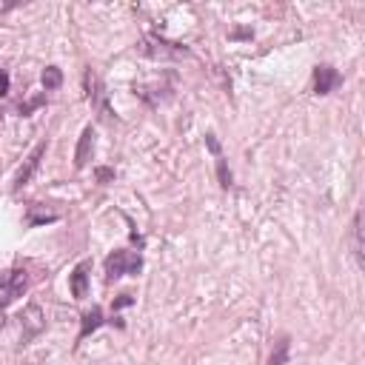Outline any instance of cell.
I'll return each instance as SVG.
<instances>
[{
	"mask_svg": "<svg viewBox=\"0 0 365 365\" xmlns=\"http://www.w3.org/2000/svg\"><path fill=\"white\" fill-rule=\"evenodd\" d=\"M94 155V129L86 126L83 134H80V140H78V148H74V166L78 168H86L89 160Z\"/></svg>",
	"mask_w": 365,
	"mask_h": 365,
	"instance_id": "obj_8",
	"label": "cell"
},
{
	"mask_svg": "<svg viewBox=\"0 0 365 365\" xmlns=\"http://www.w3.org/2000/svg\"><path fill=\"white\" fill-rule=\"evenodd\" d=\"M206 143H208V148H211V155L220 157V143H217V137H214V131L206 134Z\"/></svg>",
	"mask_w": 365,
	"mask_h": 365,
	"instance_id": "obj_16",
	"label": "cell"
},
{
	"mask_svg": "<svg viewBox=\"0 0 365 365\" xmlns=\"http://www.w3.org/2000/svg\"><path fill=\"white\" fill-rule=\"evenodd\" d=\"M89 272H91V263L89 260L74 265V272L69 277V288H71V297L74 300H86L89 297Z\"/></svg>",
	"mask_w": 365,
	"mask_h": 365,
	"instance_id": "obj_6",
	"label": "cell"
},
{
	"mask_svg": "<svg viewBox=\"0 0 365 365\" xmlns=\"http://www.w3.org/2000/svg\"><path fill=\"white\" fill-rule=\"evenodd\" d=\"M21 325H23V340H26V342L41 334V331L46 329V314H43L41 305H37V302H29L26 309H23V314H21Z\"/></svg>",
	"mask_w": 365,
	"mask_h": 365,
	"instance_id": "obj_3",
	"label": "cell"
},
{
	"mask_svg": "<svg viewBox=\"0 0 365 365\" xmlns=\"http://www.w3.org/2000/svg\"><path fill=\"white\" fill-rule=\"evenodd\" d=\"M103 325V311L98 309V305H94L91 311H86L83 314V322H80V334H78V340H86L91 331H98Z\"/></svg>",
	"mask_w": 365,
	"mask_h": 365,
	"instance_id": "obj_10",
	"label": "cell"
},
{
	"mask_svg": "<svg viewBox=\"0 0 365 365\" xmlns=\"http://www.w3.org/2000/svg\"><path fill=\"white\" fill-rule=\"evenodd\" d=\"M6 94H9V74L0 69V98H6Z\"/></svg>",
	"mask_w": 365,
	"mask_h": 365,
	"instance_id": "obj_17",
	"label": "cell"
},
{
	"mask_svg": "<svg viewBox=\"0 0 365 365\" xmlns=\"http://www.w3.org/2000/svg\"><path fill=\"white\" fill-rule=\"evenodd\" d=\"M26 285H29V277H26L23 268H12V272H6L3 277H0V288H3V291L9 294L12 302L26 291Z\"/></svg>",
	"mask_w": 365,
	"mask_h": 365,
	"instance_id": "obj_7",
	"label": "cell"
},
{
	"mask_svg": "<svg viewBox=\"0 0 365 365\" xmlns=\"http://www.w3.org/2000/svg\"><path fill=\"white\" fill-rule=\"evenodd\" d=\"M217 177H220V186L223 188H232V171H228V166H225L223 157H217Z\"/></svg>",
	"mask_w": 365,
	"mask_h": 365,
	"instance_id": "obj_14",
	"label": "cell"
},
{
	"mask_svg": "<svg viewBox=\"0 0 365 365\" xmlns=\"http://www.w3.org/2000/svg\"><path fill=\"white\" fill-rule=\"evenodd\" d=\"M342 86V74L329 66V63H320L314 69V94H331L334 89Z\"/></svg>",
	"mask_w": 365,
	"mask_h": 365,
	"instance_id": "obj_4",
	"label": "cell"
},
{
	"mask_svg": "<svg viewBox=\"0 0 365 365\" xmlns=\"http://www.w3.org/2000/svg\"><path fill=\"white\" fill-rule=\"evenodd\" d=\"M60 86H63V71L57 69V66H46L43 69V89L54 91V89H60Z\"/></svg>",
	"mask_w": 365,
	"mask_h": 365,
	"instance_id": "obj_11",
	"label": "cell"
},
{
	"mask_svg": "<svg viewBox=\"0 0 365 365\" xmlns=\"http://www.w3.org/2000/svg\"><path fill=\"white\" fill-rule=\"evenodd\" d=\"M94 175H98V180H100V183H103V186H106V183H111V180H114V171H111V168H106V166H100V168H98V171H94Z\"/></svg>",
	"mask_w": 365,
	"mask_h": 365,
	"instance_id": "obj_15",
	"label": "cell"
},
{
	"mask_svg": "<svg viewBox=\"0 0 365 365\" xmlns=\"http://www.w3.org/2000/svg\"><path fill=\"white\" fill-rule=\"evenodd\" d=\"M288 349H291L288 337H280V340H277V349L272 351V357H268V365H285V360H288Z\"/></svg>",
	"mask_w": 365,
	"mask_h": 365,
	"instance_id": "obj_12",
	"label": "cell"
},
{
	"mask_svg": "<svg viewBox=\"0 0 365 365\" xmlns=\"http://www.w3.org/2000/svg\"><path fill=\"white\" fill-rule=\"evenodd\" d=\"M134 297L131 294H120V300H114V309H123V305H131Z\"/></svg>",
	"mask_w": 365,
	"mask_h": 365,
	"instance_id": "obj_18",
	"label": "cell"
},
{
	"mask_svg": "<svg viewBox=\"0 0 365 365\" xmlns=\"http://www.w3.org/2000/svg\"><path fill=\"white\" fill-rule=\"evenodd\" d=\"M43 155H46V143H37L34 146V151H32V155L26 157V163L21 166V168H17V175H14V191H21L23 186H29V180H32V175H34V171L37 168H41V160H43Z\"/></svg>",
	"mask_w": 365,
	"mask_h": 365,
	"instance_id": "obj_5",
	"label": "cell"
},
{
	"mask_svg": "<svg viewBox=\"0 0 365 365\" xmlns=\"http://www.w3.org/2000/svg\"><path fill=\"white\" fill-rule=\"evenodd\" d=\"M83 86H86V100L91 103L94 111L100 114V120H114V111H111V103H109V91H106L103 80L91 69L83 74Z\"/></svg>",
	"mask_w": 365,
	"mask_h": 365,
	"instance_id": "obj_2",
	"label": "cell"
},
{
	"mask_svg": "<svg viewBox=\"0 0 365 365\" xmlns=\"http://www.w3.org/2000/svg\"><path fill=\"white\" fill-rule=\"evenodd\" d=\"M140 272H143V257L137 252H126V248H120V252H111L106 257V280L109 283L120 280L126 274L137 277Z\"/></svg>",
	"mask_w": 365,
	"mask_h": 365,
	"instance_id": "obj_1",
	"label": "cell"
},
{
	"mask_svg": "<svg viewBox=\"0 0 365 365\" xmlns=\"http://www.w3.org/2000/svg\"><path fill=\"white\" fill-rule=\"evenodd\" d=\"M54 220H60V214L52 208H43L41 203H32L26 208V223L29 225H43V223H54Z\"/></svg>",
	"mask_w": 365,
	"mask_h": 365,
	"instance_id": "obj_9",
	"label": "cell"
},
{
	"mask_svg": "<svg viewBox=\"0 0 365 365\" xmlns=\"http://www.w3.org/2000/svg\"><path fill=\"white\" fill-rule=\"evenodd\" d=\"M360 223H362V214L357 211V214H354V254L362 263V228H360Z\"/></svg>",
	"mask_w": 365,
	"mask_h": 365,
	"instance_id": "obj_13",
	"label": "cell"
}]
</instances>
